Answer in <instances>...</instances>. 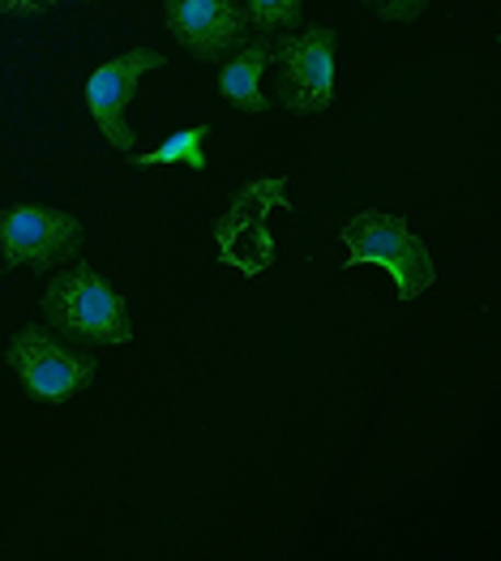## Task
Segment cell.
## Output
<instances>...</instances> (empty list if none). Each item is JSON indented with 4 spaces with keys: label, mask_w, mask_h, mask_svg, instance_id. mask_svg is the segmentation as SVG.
<instances>
[{
    "label": "cell",
    "mask_w": 501,
    "mask_h": 561,
    "mask_svg": "<svg viewBox=\"0 0 501 561\" xmlns=\"http://www.w3.org/2000/svg\"><path fill=\"white\" fill-rule=\"evenodd\" d=\"M39 309H44V327L69 343H91V347L134 343L129 300L103 279L91 262H78L69 275L47 279Z\"/></svg>",
    "instance_id": "1"
},
{
    "label": "cell",
    "mask_w": 501,
    "mask_h": 561,
    "mask_svg": "<svg viewBox=\"0 0 501 561\" xmlns=\"http://www.w3.org/2000/svg\"><path fill=\"white\" fill-rule=\"evenodd\" d=\"M339 244L348 249L343 271L382 266V271L395 279V291H399L403 305L420 300V296L437 283V266H433L429 244L411 232V224L408 219H399V215L361 210V215L348 219V228L339 232Z\"/></svg>",
    "instance_id": "2"
},
{
    "label": "cell",
    "mask_w": 501,
    "mask_h": 561,
    "mask_svg": "<svg viewBox=\"0 0 501 561\" xmlns=\"http://www.w3.org/2000/svg\"><path fill=\"white\" fill-rule=\"evenodd\" d=\"M4 365L13 369V377L22 381V390L35 403H69L73 394H82L99 377L91 356L69 347L56 330L47 327L18 330L4 347Z\"/></svg>",
    "instance_id": "3"
},
{
    "label": "cell",
    "mask_w": 501,
    "mask_h": 561,
    "mask_svg": "<svg viewBox=\"0 0 501 561\" xmlns=\"http://www.w3.org/2000/svg\"><path fill=\"white\" fill-rule=\"evenodd\" d=\"M274 60L278 65V107L296 116H318L334 107V51L339 31L334 26H309L305 35H274Z\"/></svg>",
    "instance_id": "4"
},
{
    "label": "cell",
    "mask_w": 501,
    "mask_h": 561,
    "mask_svg": "<svg viewBox=\"0 0 501 561\" xmlns=\"http://www.w3.org/2000/svg\"><path fill=\"white\" fill-rule=\"evenodd\" d=\"M287 176H266L236 193L228 210L215 219V240H219V262L240 271V275H262L274 262V210H287Z\"/></svg>",
    "instance_id": "5"
},
{
    "label": "cell",
    "mask_w": 501,
    "mask_h": 561,
    "mask_svg": "<svg viewBox=\"0 0 501 561\" xmlns=\"http://www.w3.org/2000/svg\"><path fill=\"white\" fill-rule=\"evenodd\" d=\"M82 253V224L69 210H52L35 202H18L0 215V257L4 266L52 271Z\"/></svg>",
    "instance_id": "6"
},
{
    "label": "cell",
    "mask_w": 501,
    "mask_h": 561,
    "mask_svg": "<svg viewBox=\"0 0 501 561\" xmlns=\"http://www.w3.org/2000/svg\"><path fill=\"white\" fill-rule=\"evenodd\" d=\"M150 69H163V51L155 47H129L125 56L99 65L87 82V107H91L99 134L107 138V146L116 150H134L137 134L129 125V99L137 94V82L150 73Z\"/></svg>",
    "instance_id": "7"
},
{
    "label": "cell",
    "mask_w": 501,
    "mask_h": 561,
    "mask_svg": "<svg viewBox=\"0 0 501 561\" xmlns=\"http://www.w3.org/2000/svg\"><path fill=\"white\" fill-rule=\"evenodd\" d=\"M163 18L197 60H224L231 47L249 44V18L240 0H163Z\"/></svg>",
    "instance_id": "8"
},
{
    "label": "cell",
    "mask_w": 501,
    "mask_h": 561,
    "mask_svg": "<svg viewBox=\"0 0 501 561\" xmlns=\"http://www.w3.org/2000/svg\"><path fill=\"white\" fill-rule=\"evenodd\" d=\"M271 60H274L271 39H266V44H244L228 65L219 69V94L228 99L231 107L249 112V116L271 112L274 103L266 99V91H262V73L271 69Z\"/></svg>",
    "instance_id": "9"
},
{
    "label": "cell",
    "mask_w": 501,
    "mask_h": 561,
    "mask_svg": "<svg viewBox=\"0 0 501 561\" xmlns=\"http://www.w3.org/2000/svg\"><path fill=\"white\" fill-rule=\"evenodd\" d=\"M206 138H210V125H189L181 134H172L163 146L134 154V163L137 168H172V163H181L189 172H206Z\"/></svg>",
    "instance_id": "10"
},
{
    "label": "cell",
    "mask_w": 501,
    "mask_h": 561,
    "mask_svg": "<svg viewBox=\"0 0 501 561\" xmlns=\"http://www.w3.org/2000/svg\"><path fill=\"white\" fill-rule=\"evenodd\" d=\"M240 9H244V18H249V26L253 31H287V26H296L300 22V13H305V0H240Z\"/></svg>",
    "instance_id": "11"
},
{
    "label": "cell",
    "mask_w": 501,
    "mask_h": 561,
    "mask_svg": "<svg viewBox=\"0 0 501 561\" xmlns=\"http://www.w3.org/2000/svg\"><path fill=\"white\" fill-rule=\"evenodd\" d=\"M365 9H373L382 22H415V18H424V9H429V0H361Z\"/></svg>",
    "instance_id": "12"
}]
</instances>
